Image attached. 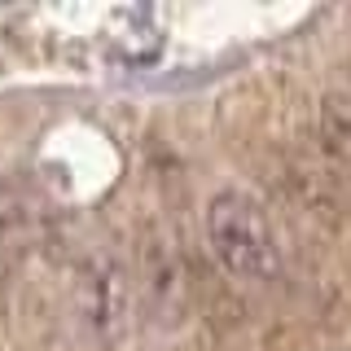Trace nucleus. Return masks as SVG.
<instances>
[{
    "instance_id": "obj_1",
    "label": "nucleus",
    "mask_w": 351,
    "mask_h": 351,
    "mask_svg": "<svg viewBox=\"0 0 351 351\" xmlns=\"http://www.w3.org/2000/svg\"><path fill=\"white\" fill-rule=\"evenodd\" d=\"M202 241L211 259L241 285H268L281 272V246L268 211L241 189H219L206 197Z\"/></svg>"
},
{
    "instance_id": "obj_2",
    "label": "nucleus",
    "mask_w": 351,
    "mask_h": 351,
    "mask_svg": "<svg viewBox=\"0 0 351 351\" xmlns=\"http://www.w3.org/2000/svg\"><path fill=\"white\" fill-rule=\"evenodd\" d=\"M71 307H75L80 334L97 351L128 347L132 334H136V325H141L132 263L119 255V250H93V255L80 263V272H75Z\"/></svg>"
},
{
    "instance_id": "obj_3",
    "label": "nucleus",
    "mask_w": 351,
    "mask_h": 351,
    "mask_svg": "<svg viewBox=\"0 0 351 351\" xmlns=\"http://www.w3.org/2000/svg\"><path fill=\"white\" fill-rule=\"evenodd\" d=\"M136 277V312L145 316L154 329L171 334L189 321L193 307V281H189V263H184L180 246L167 237H149L141 268H132Z\"/></svg>"
},
{
    "instance_id": "obj_4",
    "label": "nucleus",
    "mask_w": 351,
    "mask_h": 351,
    "mask_svg": "<svg viewBox=\"0 0 351 351\" xmlns=\"http://www.w3.org/2000/svg\"><path fill=\"white\" fill-rule=\"evenodd\" d=\"M316 132H321V145H325L329 158H334L343 171H351V101L329 97V101L321 106Z\"/></svg>"
}]
</instances>
